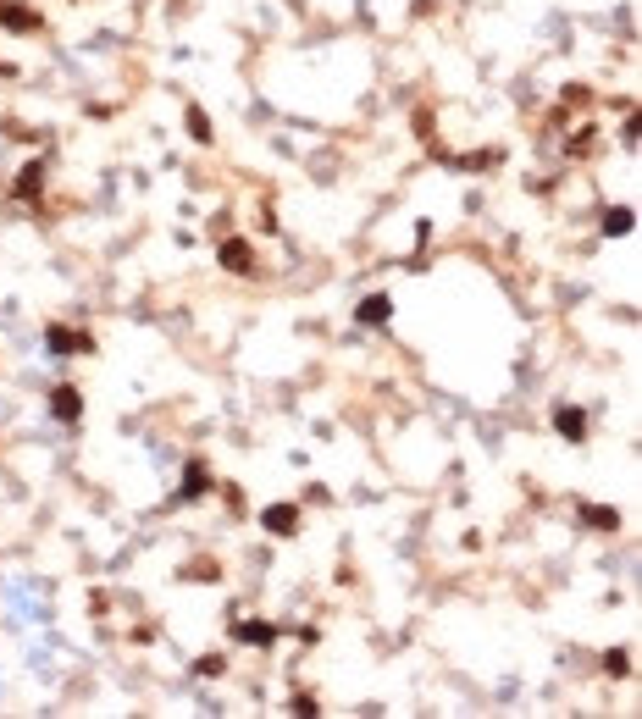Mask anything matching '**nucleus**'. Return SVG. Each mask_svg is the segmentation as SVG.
Returning <instances> with one entry per match:
<instances>
[{
    "label": "nucleus",
    "instance_id": "obj_6",
    "mask_svg": "<svg viewBox=\"0 0 642 719\" xmlns=\"http://www.w3.org/2000/svg\"><path fill=\"white\" fill-rule=\"evenodd\" d=\"M604 232H632V211L620 205V211H609L604 216Z\"/></svg>",
    "mask_w": 642,
    "mask_h": 719
},
{
    "label": "nucleus",
    "instance_id": "obj_5",
    "mask_svg": "<svg viewBox=\"0 0 642 719\" xmlns=\"http://www.w3.org/2000/svg\"><path fill=\"white\" fill-rule=\"evenodd\" d=\"M360 321H371V327L388 321V299H365V304H360Z\"/></svg>",
    "mask_w": 642,
    "mask_h": 719
},
{
    "label": "nucleus",
    "instance_id": "obj_4",
    "mask_svg": "<svg viewBox=\"0 0 642 719\" xmlns=\"http://www.w3.org/2000/svg\"><path fill=\"white\" fill-rule=\"evenodd\" d=\"M50 343H56V349H89V338H78L67 327H50Z\"/></svg>",
    "mask_w": 642,
    "mask_h": 719
},
{
    "label": "nucleus",
    "instance_id": "obj_9",
    "mask_svg": "<svg viewBox=\"0 0 642 719\" xmlns=\"http://www.w3.org/2000/svg\"><path fill=\"white\" fill-rule=\"evenodd\" d=\"M244 642H272V625H238Z\"/></svg>",
    "mask_w": 642,
    "mask_h": 719
},
{
    "label": "nucleus",
    "instance_id": "obj_1",
    "mask_svg": "<svg viewBox=\"0 0 642 719\" xmlns=\"http://www.w3.org/2000/svg\"><path fill=\"white\" fill-rule=\"evenodd\" d=\"M221 260H227L233 272H249V244H244V238H233V244H221Z\"/></svg>",
    "mask_w": 642,
    "mask_h": 719
},
{
    "label": "nucleus",
    "instance_id": "obj_8",
    "mask_svg": "<svg viewBox=\"0 0 642 719\" xmlns=\"http://www.w3.org/2000/svg\"><path fill=\"white\" fill-rule=\"evenodd\" d=\"M189 128H194V139H200V144L211 139V122H205V111H200V105H194V111H189Z\"/></svg>",
    "mask_w": 642,
    "mask_h": 719
},
{
    "label": "nucleus",
    "instance_id": "obj_10",
    "mask_svg": "<svg viewBox=\"0 0 642 719\" xmlns=\"http://www.w3.org/2000/svg\"><path fill=\"white\" fill-rule=\"evenodd\" d=\"M183 493H189V498L205 493V470H200V465H189V487H183Z\"/></svg>",
    "mask_w": 642,
    "mask_h": 719
},
{
    "label": "nucleus",
    "instance_id": "obj_7",
    "mask_svg": "<svg viewBox=\"0 0 642 719\" xmlns=\"http://www.w3.org/2000/svg\"><path fill=\"white\" fill-rule=\"evenodd\" d=\"M293 520H299V514H293V509H288V503H277V509H272V514H266V526H272V531H288V526H293Z\"/></svg>",
    "mask_w": 642,
    "mask_h": 719
},
{
    "label": "nucleus",
    "instance_id": "obj_3",
    "mask_svg": "<svg viewBox=\"0 0 642 719\" xmlns=\"http://www.w3.org/2000/svg\"><path fill=\"white\" fill-rule=\"evenodd\" d=\"M78 410H83V404H78V387H56V415H61V421H78Z\"/></svg>",
    "mask_w": 642,
    "mask_h": 719
},
{
    "label": "nucleus",
    "instance_id": "obj_2",
    "mask_svg": "<svg viewBox=\"0 0 642 719\" xmlns=\"http://www.w3.org/2000/svg\"><path fill=\"white\" fill-rule=\"evenodd\" d=\"M554 427H560V431H565V437L576 443V437L587 431V415H581V410H560V415H554Z\"/></svg>",
    "mask_w": 642,
    "mask_h": 719
}]
</instances>
